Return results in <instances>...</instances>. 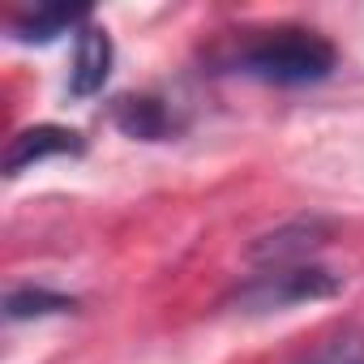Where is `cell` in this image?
<instances>
[{
	"label": "cell",
	"mask_w": 364,
	"mask_h": 364,
	"mask_svg": "<svg viewBox=\"0 0 364 364\" xmlns=\"http://www.w3.org/2000/svg\"><path fill=\"white\" fill-rule=\"evenodd\" d=\"M112 56H116V48H112L107 31H99V26L86 22V26L77 31V39H73L69 99H90V95H99L103 82H107V73H112Z\"/></svg>",
	"instance_id": "obj_6"
},
{
	"label": "cell",
	"mask_w": 364,
	"mask_h": 364,
	"mask_svg": "<svg viewBox=\"0 0 364 364\" xmlns=\"http://www.w3.org/2000/svg\"><path fill=\"white\" fill-rule=\"evenodd\" d=\"M330 240V223L321 219H291L266 236L253 240L249 249V262L262 266V270H274V266H309L317 249H326Z\"/></svg>",
	"instance_id": "obj_3"
},
{
	"label": "cell",
	"mask_w": 364,
	"mask_h": 364,
	"mask_svg": "<svg viewBox=\"0 0 364 364\" xmlns=\"http://www.w3.org/2000/svg\"><path fill=\"white\" fill-rule=\"evenodd\" d=\"M300 364H364V330H338L321 338L309 355H300Z\"/></svg>",
	"instance_id": "obj_9"
},
{
	"label": "cell",
	"mask_w": 364,
	"mask_h": 364,
	"mask_svg": "<svg viewBox=\"0 0 364 364\" xmlns=\"http://www.w3.org/2000/svg\"><path fill=\"white\" fill-rule=\"evenodd\" d=\"M223 65L240 77L270 86H313L334 73L338 48L309 26H266V31H245L223 52Z\"/></svg>",
	"instance_id": "obj_1"
},
{
	"label": "cell",
	"mask_w": 364,
	"mask_h": 364,
	"mask_svg": "<svg viewBox=\"0 0 364 364\" xmlns=\"http://www.w3.org/2000/svg\"><path fill=\"white\" fill-rule=\"evenodd\" d=\"M343 291V279L321 270V266H274V270H257L249 283L236 287V304L245 313H283L296 304H313V300H330Z\"/></svg>",
	"instance_id": "obj_2"
},
{
	"label": "cell",
	"mask_w": 364,
	"mask_h": 364,
	"mask_svg": "<svg viewBox=\"0 0 364 364\" xmlns=\"http://www.w3.org/2000/svg\"><path fill=\"white\" fill-rule=\"evenodd\" d=\"M112 120L120 133L137 141H167L171 133H180V116L159 95H120L112 103Z\"/></svg>",
	"instance_id": "obj_5"
},
{
	"label": "cell",
	"mask_w": 364,
	"mask_h": 364,
	"mask_svg": "<svg viewBox=\"0 0 364 364\" xmlns=\"http://www.w3.org/2000/svg\"><path fill=\"white\" fill-rule=\"evenodd\" d=\"M77 300L48 291V287H14L5 296V317L9 321H35V317H56V313H73Z\"/></svg>",
	"instance_id": "obj_8"
},
{
	"label": "cell",
	"mask_w": 364,
	"mask_h": 364,
	"mask_svg": "<svg viewBox=\"0 0 364 364\" xmlns=\"http://www.w3.org/2000/svg\"><path fill=\"white\" fill-rule=\"evenodd\" d=\"M86 18H90L86 5H43V9L14 14V18H9V35H14L18 43H52L56 35L82 31Z\"/></svg>",
	"instance_id": "obj_7"
},
{
	"label": "cell",
	"mask_w": 364,
	"mask_h": 364,
	"mask_svg": "<svg viewBox=\"0 0 364 364\" xmlns=\"http://www.w3.org/2000/svg\"><path fill=\"white\" fill-rule=\"evenodd\" d=\"M82 133L73 129H60V124H35V129H22L9 137V150H5V176H22L26 167L35 163H48V159H60V154H82Z\"/></svg>",
	"instance_id": "obj_4"
}]
</instances>
